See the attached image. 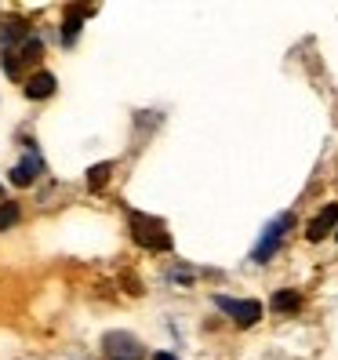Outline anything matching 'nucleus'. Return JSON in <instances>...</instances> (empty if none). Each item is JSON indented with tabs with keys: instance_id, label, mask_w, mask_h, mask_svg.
<instances>
[{
	"instance_id": "2eb2a0df",
	"label": "nucleus",
	"mask_w": 338,
	"mask_h": 360,
	"mask_svg": "<svg viewBox=\"0 0 338 360\" xmlns=\"http://www.w3.org/2000/svg\"><path fill=\"white\" fill-rule=\"evenodd\" d=\"M0 200H4V186H0Z\"/></svg>"
},
{
	"instance_id": "f257e3e1",
	"label": "nucleus",
	"mask_w": 338,
	"mask_h": 360,
	"mask_svg": "<svg viewBox=\"0 0 338 360\" xmlns=\"http://www.w3.org/2000/svg\"><path fill=\"white\" fill-rule=\"evenodd\" d=\"M128 226H131V237H135L138 248H145V251H171V233H167V226L160 219L142 215V211H131Z\"/></svg>"
},
{
	"instance_id": "6e6552de",
	"label": "nucleus",
	"mask_w": 338,
	"mask_h": 360,
	"mask_svg": "<svg viewBox=\"0 0 338 360\" xmlns=\"http://www.w3.org/2000/svg\"><path fill=\"white\" fill-rule=\"evenodd\" d=\"M55 88H58V84H55V77L48 70H37V73L26 77V98H37V102L40 98H51Z\"/></svg>"
},
{
	"instance_id": "f03ea898",
	"label": "nucleus",
	"mask_w": 338,
	"mask_h": 360,
	"mask_svg": "<svg viewBox=\"0 0 338 360\" xmlns=\"http://www.w3.org/2000/svg\"><path fill=\"white\" fill-rule=\"evenodd\" d=\"M294 226V215L291 211H284L280 219H273L266 229H262V240L255 244V251H251V259L255 262H269L273 255H277V248H280V240H284V233Z\"/></svg>"
},
{
	"instance_id": "39448f33",
	"label": "nucleus",
	"mask_w": 338,
	"mask_h": 360,
	"mask_svg": "<svg viewBox=\"0 0 338 360\" xmlns=\"http://www.w3.org/2000/svg\"><path fill=\"white\" fill-rule=\"evenodd\" d=\"M40 58H44V44H40L37 37H30L18 51L4 55V70H8V77H22V66H37Z\"/></svg>"
},
{
	"instance_id": "dca6fc26",
	"label": "nucleus",
	"mask_w": 338,
	"mask_h": 360,
	"mask_svg": "<svg viewBox=\"0 0 338 360\" xmlns=\"http://www.w3.org/2000/svg\"><path fill=\"white\" fill-rule=\"evenodd\" d=\"M334 237H338V229H334Z\"/></svg>"
},
{
	"instance_id": "ddd939ff",
	"label": "nucleus",
	"mask_w": 338,
	"mask_h": 360,
	"mask_svg": "<svg viewBox=\"0 0 338 360\" xmlns=\"http://www.w3.org/2000/svg\"><path fill=\"white\" fill-rule=\"evenodd\" d=\"M15 222H18V204L4 200V204H0V229H8V226H15Z\"/></svg>"
},
{
	"instance_id": "9b49d317",
	"label": "nucleus",
	"mask_w": 338,
	"mask_h": 360,
	"mask_svg": "<svg viewBox=\"0 0 338 360\" xmlns=\"http://www.w3.org/2000/svg\"><path fill=\"white\" fill-rule=\"evenodd\" d=\"M269 306L277 309V313H291V309H299V306H302V299H299V291H277Z\"/></svg>"
},
{
	"instance_id": "7ed1b4c3",
	"label": "nucleus",
	"mask_w": 338,
	"mask_h": 360,
	"mask_svg": "<svg viewBox=\"0 0 338 360\" xmlns=\"http://www.w3.org/2000/svg\"><path fill=\"white\" fill-rule=\"evenodd\" d=\"M102 353H105V360H142L145 346L128 331H110L102 338Z\"/></svg>"
},
{
	"instance_id": "1a4fd4ad",
	"label": "nucleus",
	"mask_w": 338,
	"mask_h": 360,
	"mask_svg": "<svg viewBox=\"0 0 338 360\" xmlns=\"http://www.w3.org/2000/svg\"><path fill=\"white\" fill-rule=\"evenodd\" d=\"M91 15V8H84V4H70L66 8V22H62V37H66V44H73V37L77 30L84 26V18Z\"/></svg>"
},
{
	"instance_id": "423d86ee",
	"label": "nucleus",
	"mask_w": 338,
	"mask_h": 360,
	"mask_svg": "<svg viewBox=\"0 0 338 360\" xmlns=\"http://www.w3.org/2000/svg\"><path fill=\"white\" fill-rule=\"evenodd\" d=\"M30 40V22L26 18H18V15H8V18H0V44L4 48H22Z\"/></svg>"
},
{
	"instance_id": "9d476101",
	"label": "nucleus",
	"mask_w": 338,
	"mask_h": 360,
	"mask_svg": "<svg viewBox=\"0 0 338 360\" xmlns=\"http://www.w3.org/2000/svg\"><path fill=\"white\" fill-rule=\"evenodd\" d=\"M37 175H40V157L33 153V157H26V160L11 172V182H15V186H30Z\"/></svg>"
},
{
	"instance_id": "f8f14e48",
	"label": "nucleus",
	"mask_w": 338,
	"mask_h": 360,
	"mask_svg": "<svg viewBox=\"0 0 338 360\" xmlns=\"http://www.w3.org/2000/svg\"><path fill=\"white\" fill-rule=\"evenodd\" d=\"M110 172H113V164H110V160H102V164L88 167V186H91V189H102L105 179H110Z\"/></svg>"
},
{
	"instance_id": "0eeeda50",
	"label": "nucleus",
	"mask_w": 338,
	"mask_h": 360,
	"mask_svg": "<svg viewBox=\"0 0 338 360\" xmlns=\"http://www.w3.org/2000/svg\"><path fill=\"white\" fill-rule=\"evenodd\" d=\"M331 229H338V204H327L316 219H309V226H306V240L320 244Z\"/></svg>"
},
{
	"instance_id": "4468645a",
	"label": "nucleus",
	"mask_w": 338,
	"mask_h": 360,
	"mask_svg": "<svg viewBox=\"0 0 338 360\" xmlns=\"http://www.w3.org/2000/svg\"><path fill=\"white\" fill-rule=\"evenodd\" d=\"M153 360H175V356H171V353H157Z\"/></svg>"
},
{
	"instance_id": "20e7f679",
	"label": "nucleus",
	"mask_w": 338,
	"mask_h": 360,
	"mask_svg": "<svg viewBox=\"0 0 338 360\" xmlns=\"http://www.w3.org/2000/svg\"><path fill=\"white\" fill-rule=\"evenodd\" d=\"M215 306H219L226 316H233L240 328L259 324V316H262V302H255V299H229V295H219Z\"/></svg>"
}]
</instances>
